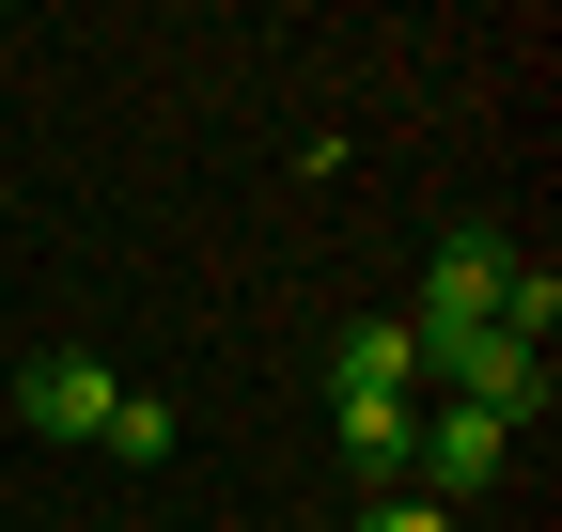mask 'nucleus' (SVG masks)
Here are the masks:
<instances>
[{"label":"nucleus","mask_w":562,"mask_h":532,"mask_svg":"<svg viewBox=\"0 0 562 532\" xmlns=\"http://www.w3.org/2000/svg\"><path fill=\"white\" fill-rule=\"evenodd\" d=\"M110 408H125V376H110V361H79V345L32 361V439H110Z\"/></svg>","instance_id":"obj_4"},{"label":"nucleus","mask_w":562,"mask_h":532,"mask_svg":"<svg viewBox=\"0 0 562 532\" xmlns=\"http://www.w3.org/2000/svg\"><path fill=\"white\" fill-rule=\"evenodd\" d=\"M110 454H140V470L172 454V408H157V391H125V408H110Z\"/></svg>","instance_id":"obj_7"},{"label":"nucleus","mask_w":562,"mask_h":532,"mask_svg":"<svg viewBox=\"0 0 562 532\" xmlns=\"http://www.w3.org/2000/svg\"><path fill=\"white\" fill-rule=\"evenodd\" d=\"M406 376H422V329H406V313H360V329L328 345V391H406Z\"/></svg>","instance_id":"obj_6"},{"label":"nucleus","mask_w":562,"mask_h":532,"mask_svg":"<svg viewBox=\"0 0 562 532\" xmlns=\"http://www.w3.org/2000/svg\"><path fill=\"white\" fill-rule=\"evenodd\" d=\"M422 376H453V408L484 423H547V345H516V329H453V345H422Z\"/></svg>","instance_id":"obj_1"},{"label":"nucleus","mask_w":562,"mask_h":532,"mask_svg":"<svg viewBox=\"0 0 562 532\" xmlns=\"http://www.w3.org/2000/svg\"><path fill=\"white\" fill-rule=\"evenodd\" d=\"M360 532H453V517L422 501V486H375V501H360Z\"/></svg>","instance_id":"obj_8"},{"label":"nucleus","mask_w":562,"mask_h":532,"mask_svg":"<svg viewBox=\"0 0 562 532\" xmlns=\"http://www.w3.org/2000/svg\"><path fill=\"white\" fill-rule=\"evenodd\" d=\"M501 454H516V423H484V408H422V439H406V470H422V501H469V486H501Z\"/></svg>","instance_id":"obj_3"},{"label":"nucleus","mask_w":562,"mask_h":532,"mask_svg":"<svg viewBox=\"0 0 562 532\" xmlns=\"http://www.w3.org/2000/svg\"><path fill=\"white\" fill-rule=\"evenodd\" d=\"M501 298H516V251L469 220V235H438V266H422V313H406V329H422V345H453V329H501Z\"/></svg>","instance_id":"obj_2"},{"label":"nucleus","mask_w":562,"mask_h":532,"mask_svg":"<svg viewBox=\"0 0 562 532\" xmlns=\"http://www.w3.org/2000/svg\"><path fill=\"white\" fill-rule=\"evenodd\" d=\"M328 423H344V454H360V486H406V391H328Z\"/></svg>","instance_id":"obj_5"}]
</instances>
